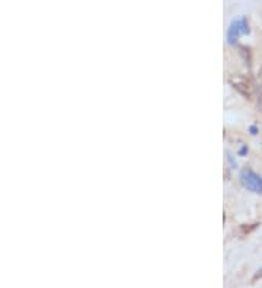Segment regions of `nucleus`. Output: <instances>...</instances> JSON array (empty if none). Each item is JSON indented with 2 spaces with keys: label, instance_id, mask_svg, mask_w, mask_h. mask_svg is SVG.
Returning <instances> with one entry per match:
<instances>
[{
  "label": "nucleus",
  "instance_id": "f257e3e1",
  "mask_svg": "<svg viewBox=\"0 0 262 288\" xmlns=\"http://www.w3.org/2000/svg\"><path fill=\"white\" fill-rule=\"evenodd\" d=\"M230 85L233 86V89L236 92H239L240 95L246 99H253L256 96L258 87L252 82L249 77L243 75H232L229 77Z\"/></svg>",
  "mask_w": 262,
  "mask_h": 288
},
{
  "label": "nucleus",
  "instance_id": "f03ea898",
  "mask_svg": "<svg viewBox=\"0 0 262 288\" xmlns=\"http://www.w3.org/2000/svg\"><path fill=\"white\" fill-rule=\"evenodd\" d=\"M240 182L246 189L255 194H262V178L252 169H243L240 172Z\"/></svg>",
  "mask_w": 262,
  "mask_h": 288
},
{
  "label": "nucleus",
  "instance_id": "7ed1b4c3",
  "mask_svg": "<svg viewBox=\"0 0 262 288\" xmlns=\"http://www.w3.org/2000/svg\"><path fill=\"white\" fill-rule=\"evenodd\" d=\"M245 34H249V23L246 21V18L236 19L230 25L229 32H227V41L229 44H235Z\"/></svg>",
  "mask_w": 262,
  "mask_h": 288
},
{
  "label": "nucleus",
  "instance_id": "20e7f679",
  "mask_svg": "<svg viewBox=\"0 0 262 288\" xmlns=\"http://www.w3.org/2000/svg\"><path fill=\"white\" fill-rule=\"evenodd\" d=\"M256 105L259 108V111H262V83L261 86H258V90H256Z\"/></svg>",
  "mask_w": 262,
  "mask_h": 288
},
{
  "label": "nucleus",
  "instance_id": "39448f33",
  "mask_svg": "<svg viewBox=\"0 0 262 288\" xmlns=\"http://www.w3.org/2000/svg\"><path fill=\"white\" fill-rule=\"evenodd\" d=\"M258 278H262V269L259 271V272H258V274H256V275H255V278H253V279H258Z\"/></svg>",
  "mask_w": 262,
  "mask_h": 288
}]
</instances>
